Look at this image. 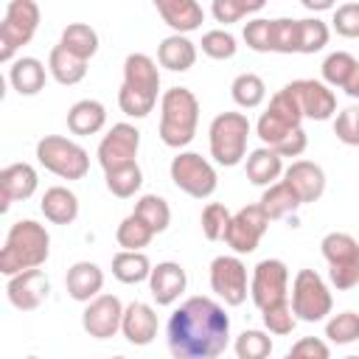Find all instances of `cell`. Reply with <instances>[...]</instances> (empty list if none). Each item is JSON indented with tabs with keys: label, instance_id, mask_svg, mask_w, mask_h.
I'll list each match as a JSON object with an SVG mask.
<instances>
[{
	"label": "cell",
	"instance_id": "6da1fadb",
	"mask_svg": "<svg viewBox=\"0 0 359 359\" xmlns=\"http://www.w3.org/2000/svg\"><path fill=\"white\" fill-rule=\"evenodd\" d=\"M174 359H219L230 342V317L213 297H188L165 325Z\"/></svg>",
	"mask_w": 359,
	"mask_h": 359
},
{
	"label": "cell",
	"instance_id": "7a4b0ae2",
	"mask_svg": "<svg viewBox=\"0 0 359 359\" xmlns=\"http://www.w3.org/2000/svg\"><path fill=\"white\" fill-rule=\"evenodd\" d=\"M50 255V236L45 224L34 219H20L8 227L6 244L0 250V272L14 278L25 269H39Z\"/></svg>",
	"mask_w": 359,
	"mask_h": 359
},
{
	"label": "cell",
	"instance_id": "3957f363",
	"mask_svg": "<svg viewBox=\"0 0 359 359\" xmlns=\"http://www.w3.org/2000/svg\"><path fill=\"white\" fill-rule=\"evenodd\" d=\"M160 93L157 62L146 53H129L123 59V84L118 90V107L129 118H146Z\"/></svg>",
	"mask_w": 359,
	"mask_h": 359
},
{
	"label": "cell",
	"instance_id": "277c9868",
	"mask_svg": "<svg viewBox=\"0 0 359 359\" xmlns=\"http://www.w3.org/2000/svg\"><path fill=\"white\" fill-rule=\"evenodd\" d=\"M199 123V98L188 87H171L160 98V140L168 149H182L194 140Z\"/></svg>",
	"mask_w": 359,
	"mask_h": 359
},
{
	"label": "cell",
	"instance_id": "5b68a950",
	"mask_svg": "<svg viewBox=\"0 0 359 359\" xmlns=\"http://www.w3.org/2000/svg\"><path fill=\"white\" fill-rule=\"evenodd\" d=\"M247 137H250V121L244 112H219L208 129L210 157L227 168L238 165L247 157Z\"/></svg>",
	"mask_w": 359,
	"mask_h": 359
},
{
	"label": "cell",
	"instance_id": "8992f818",
	"mask_svg": "<svg viewBox=\"0 0 359 359\" xmlns=\"http://www.w3.org/2000/svg\"><path fill=\"white\" fill-rule=\"evenodd\" d=\"M36 160L45 171H50L62 180H84L90 171L87 149L62 135H45L36 143Z\"/></svg>",
	"mask_w": 359,
	"mask_h": 359
},
{
	"label": "cell",
	"instance_id": "52a82bcc",
	"mask_svg": "<svg viewBox=\"0 0 359 359\" xmlns=\"http://www.w3.org/2000/svg\"><path fill=\"white\" fill-rule=\"evenodd\" d=\"M320 252L328 261V278L331 283L345 292L359 283V241L351 233H328L320 241Z\"/></svg>",
	"mask_w": 359,
	"mask_h": 359
},
{
	"label": "cell",
	"instance_id": "ba28073f",
	"mask_svg": "<svg viewBox=\"0 0 359 359\" xmlns=\"http://www.w3.org/2000/svg\"><path fill=\"white\" fill-rule=\"evenodd\" d=\"M39 25V6L34 0H11L0 22V62L11 65L14 53L28 45Z\"/></svg>",
	"mask_w": 359,
	"mask_h": 359
},
{
	"label": "cell",
	"instance_id": "9c48e42d",
	"mask_svg": "<svg viewBox=\"0 0 359 359\" xmlns=\"http://www.w3.org/2000/svg\"><path fill=\"white\" fill-rule=\"evenodd\" d=\"M334 300L325 280L314 269H300L292 280V311L303 323H320L331 314Z\"/></svg>",
	"mask_w": 359,
	"mask_h": 359
},
{
	"label": "cell",
	"instance_id": "30bf717a",
	"mask_svg": "<svg viewBox=\"0 0 359 359\" xmlns=\"http://www.w3.org/2000/svg\"><path fill=\"white\" fill-rule=\"evenodd\" d=\"M168 171H171V182H174L182 194H188V196H194V199H208V196L219 188L216 168H213L202 154H196V151H180V154L171 160Z\"/></svg>",
	"mask_w": 359,
	"mask_h": 359
},
{
	"label": "cell",
	"instance_id": "8fae6325",
	"mask_svg": "<svg viewBox=\"0 0 359 359\" xmlns=\"http://www.w3.org/2000/svg\"><path fill=\"white\" fill-rule=\"evenodd\" d=\"M289 294V266L280 258H264L252 266L250 297L264 311L275 303H283Z\"/></svg>",
	"mask_w": 359,
	"mask_h": 359
},
{
	"label": "cell",
	"instance_id": "7c38bea8",
	"mask_svg": "<svg viewBox=\"0 0 359 359\" xmlns=\"http://www.w3.org/2000/svg\"><path fill=\"white\" fill-rule=\"evenodd\" d=\"M266 227H269V219L261 210V205L255 202V205H247V208L233 213V219L227 224V233H224V241L236 255H250V252L258 250Z\"/></svg>",
	"mask_w": 359,
	"mask_h": 359
},
{
	"label": "cell",
	"instance_id": "4fadbf2b",
	"mask_svg": "<svg viewBox=\"0 0 359 359\" xmlns=\"http://www.w3.org/2000/svg\"><path fill=\"white\" fill-rule=\"evenodd\" d=\"M210 289L224 306H241L247 300V266L238 255H216L210 261Z\"/></svg>",
	"mask_w": 359,
	"mask_h": 359
},
{
	"label": "cell",
	"instance_id": "5bb4252c",
	"mask_svg": "<svg viewBox=\"0 0 359 359\" xmlns=\"http://www.w3.org/2000/svg\"><path fill=\"white\" fill-rule=\"evenodd\" d=\"M137 149H140V132L132 123H112V129L101 137L98 143V163L107 171L137 163Z\"/></svg>",
	"mask_w": 359,
	"mask_h": 359
},
{
	"label": "cell",
	"instance_id": "9a60e30c",
	"mask_svg": "<svg viewBox=\"0 0 359 359\" xmlns=\"http://www.w3.org/2000/svg\"><path fill=\"white\" fill-rule=\"evenodd\" d=\"M123 303L115 294H98L95 300H90L81 311V328L93 337V339H109L121 331L123 323Z\"/></svg>",
	"mask_w": 359,
	"mask_h": 359
},
{
	"label": "cell",
	"instance_id": "2e32d148",
	"mask_svg": "<svg viewBox=\"0 0 359 359\" xmlns=\"http://www.w3.org/2000/svg\"><path fill=\"white\" fill-rule=\"evenodd\" d=\"M286 90L292 93V98L297 101L303 118L311 121H328L337 112V95L328 90V84L317 81V79H297L289 81Z\"/></svg>",
	"mask_w": 359,
	"mask_h": 359
},
{
	"label": "cell",
	"instance_id": "e0dca14e",
	"mask_svg": "<svg viewBox=\"0 0 359 359\" xmlns=\"http://www.w3.org/2000/svg\"><path fill=\"white\" fill-rule=\"evenodd\" d=\"M48 292H50V280L42 269H25V272L8 278V283H6V297L20 311L39 309L48 300Z\"/></svg>",
	"mask_w": 359,
	"mask_h": 359
},
{
	"label": "cell",
	"instance_id": "ac0fdd59",
	"mask_svg": "<svg viewBox=\"0 0 359 359\" xmlns=\"http://www.w3.org/2000/svg\"><path fill=\"white\" fill-rule=\"evenodd\" d=\"M39 185L36 168L31 163H11L0 171V210L6 213L14 202H22L28 196H34Z\"/></svg>",
	"mask_w": 359,
	"mask_h": 359
},
{
	"label": "cell",
	"instance_id": "d6986e66",
	"mask_svg": "<svg viewBox=\"0 0 359 359\" xmlns=\"http://www.w3.org/2000/svg\"><path fill=\"white\" fill-rule=\"evenodd\" d=\"M283 182L297 194V199L303 205L317 202L325 194V171H323V165H317L311 160H294L283 171Z\"/></svg>",
	"mask_w": 359,
	"mask_h": 359
},
{
	"label": "cell",
	"instance_id": "ffe728a7",
	"mask_svg": "<svg viewBox=\"0 0 359 359\" xmlns=\"http://www.w3.org/2000/svg\"><path fill=\"white\" fill-rule=\"evenodd\" d=\"M188 286V275L177 261H160L149 275V292L157 306H171Z\"/></svg>",
	"mask_w": 359,
	"mask_h": 359
},
{
	"label": "cell",
	"instance_id": "44dd1931",
	"mask_svg": "<svg viewBox=\"0 0 359 359\" xmlns=\"http://www.w3.org/2000/svg\"><path fill=\"white\" fill-rule=\"evenodd\" d=\"M121 334L126 337V342L143 348V345H151L154 337H157V314L149 303H129L123 309V323H121Z\"/></svg>",
	"mask_w": 359,
	"mask_h": 359
},
{
	"label": "cell",
	"instance_id": "7402d4cb",
	"mask_svg": "<svg viewBox=\"0 0 359 359\" xmlns=\"http://www.w3.org/2000/svg\"><path fill=\"white\" fill-rule=\"evenodd\" d=\"M154 8L163 17V22L182 36L196 31L205 20V8L196 0H154Z\"/></svg>",
	"mask_w": 359,
	"mask_h": 359
},
{
	"label": "cell",
	"instance_id": "603a6c76",
	"mask_svg": "<svg viewBox=\"0 0 359 359\" xmlns=\"http://www.w3.org/2000/svg\"><path fill=\"white\" fill-rule=\"evenodd\" d=\"M65 286H67V294L79 303H90L101 294L104 289V269L93 261H76L70 269H67V278H65Z\"/></svg>",
	"mask_w": 359,
	"mask_h": 359
},
{
	"label": "cell",
	"instance_id": "cb8c5ba5",
	"mask_svg": "<svg viewBox=\"0 0 359 359\" xmlns=\"http://www.w3.org/2000/svg\"><path fill=\"white\" fill-rule=\"evenodd\" d=\"M244 171H247V180L252 185H261V188H269L278 182V177L286 171L283 168V157L278 151H272L269 146H261V149H252L247 154V163H244Z\"/></svg>",
	"mask_w": 359,
	"mask_h": 359
},
{
	"label": "cell",
	"instance_id": "d4e9b609",
	"mask_svg": "<svg viewBox=\"0 0 359 359\" xmlns=\"http://www.w3.org/2000/svg\"><path fill=\"white\" fill-rule=\"evenodd\" d=\"M39 210L53 224H73L76 216H79V196L70 188H65V185H50L42 194Z\"/></svg>",
	"mask_w": 359,
	"mask_h": 359
},
{
	"label": "cell",
	"instance_id": "484cf974",
	"mask_svg": "<svg viewBox=\"0 0 359 359\" xmlns=\"http://www.w3.org/2000/svg\"><path fill=\"white\" fill-rule=\"evenodd\" d=\"M104 123H107V109L95 98H81V101H76L67 109V129L73 135H79V137H87V135L101 132Z\"/></svg>",
	"mask_w": 359,
	"mask_h": 359
},
{
	"label": "cell",
	"instance_id": "4316f807",
	"mask_svg": "<svg viewBox=\"0 0 359 359\" xmlns=\"http://www.w3.org/2000/svg\"><path fill=\"white\" fill-rule=\"evenodd\" d=\"M157 62L165 67V70H174V73H185L194 67L196 62V45L182 36V34H171L160 42L157 48Z\"/></svg>",
	"mask_w": 359,
	"mask_h": 359
},
{
	"label": "cell",
	"instance_id": "83f0119b",
	"mask_svg": "<svg viewBox=\"0 0 359 359\" xmlns=\"http://www.w3.org/2000/svg\"><path fill=\"white\" fill-rule=\"evenodd\" d=\"M8 81L20 95H36L45 87V65L36 56H20L8 67Z\"/></svg>",
	"mask_w": 359,
	"mask_h": 359
},
{
	"label": "cell",
	"instance_id": "f1b7e54d",
	"mask_svg": "<svg viewBox=\"0 0 359 359\" xmlns=\"http://www.w3.org/2000/svg\"><path fill=\"white\" fill-rule=\"evenodd\" d=\"M258 205H261V210L266 213V219L275 222V219H286V216H292L303 202L297 199V194H294L283 180H278L275 185L264 188Z\"/></svg>",
	"mask_w": 359,
	"mask_h": 359
},
{
	"label": "cell",
	"instance_id": "f546056e",
	"mask_svg": "<svg viewBox=\"0 0 359 359\" xmlns=\"http://www.w3.org/2000/svg\"><path fill=\"white\" fill-rule=\"evenodd\" d=\"M48 73H50L59 84L70 87V84H79V81L87 76V62L79 59V56H73V53L65 50L62 45H53V50H50V56H48Z\"/></svg>",
	"mask_w": 359,
	"mask_h": 359
},
{
	"label": "cell",
	"instance_id": "4dcf8cb0",
	"mask_svg": "<svg viewBox=\"0 0 359 359\" xmlns=\"http://www.w3.org/2000/svg\"><path fill=\"white\" fill-rule=\"evenodd\" d=\"M151 261H149V255L146 252H129V250H121V252H115L112 255V275H115V280H121V283H143V280H149V275H151Z\"/></svg>",
	"mask_w": 359,
	"mask_h": 359
},
{
	"label": "cell",
	"instance_id": "1f68e13d",
	"mask_svg": "<svg viewBox=\"0 0 359 359\" xmlns=\"http://www.w3.org/2000/svg\"><path fill=\"white\" fill-rule=\"evenodd\" d=\"M59 45H62L65 50H70L73 56L90 62V59L95 56V50H98V34H95V28L87 25V22H70V25L62 31Z\"/></svg>",
	"mask_w": 359,
	"mask_h": 359
},
{
	"label": "cell",
	"instance_id": "d6a6232c",
	"mask_svg": "<svg viewBox=\"0 0 359 359\" xmlns=\"http://www.w3.org/2000/svg\"><path fill=\"white\" fill-rule=\"evenodd\" d=\"M143 224H149L151 230H154V236L157 233H163V230H168V224H171V208H168V202L163 199V196H157V194H143L137 202H135V210H132Z\"/></svg>",
	"mask_w": 359,
	"mask_h": 359
},
{
	"label": "cell",
	"instance_id": "836d02e7",
	"mask_svg": "<svg viewBox=\"0 0 359 359\" xmlns=\"http://www.w3.org/2000/svg\"><path fill=\"white\" fill-rule=\"evenodd\" d=\"M230 95L241 109H255L266 98V84L258 73H238L230 84Z\"/></svg>",
	"mask_w": 359,
	"mask_h": 359
},
{
	"label": "cell",
	"instance_id": "e575fe53",
	"mask_svg": "<svg viewBox=\"0 0 359 359\" xmlns=\"http://www.w3.org/2000/svg\"><path fill=\"white\" fill-rule=\"evenodd\" d=\"M104 180H107V191H109L112 196L129 199V196H135V194L140 191V185H143V171H140L137 163H129V165H121V168L107 171Z\"/></svg>",
	"mask_w": 359,
	"mask_h": 359
},
{
	"label": "cell",
	"instance_id": "d590c367",
	"mask_svg": "<svg viewBox=\"0 0 359 359\" xmlns=\"http://www.w3.org/2000/svg\"><path fill=\"white\" fill-rule=\"evenodd\" d=\"M356 65H359V62H356L348 50H334V53H328L325 62H323V67H320V73H323V84L345 90V84L351 81Z\"/></svg>",
	"mask_w": 359,
	"mask_h": 359
},
{
	"label": "cell",
	"instance_id": "8d00e7d4",
	"mask_svg": "<svg viewBox=\"0 0 359 359\" xmlns=\"http://www.w3.org/2000/svg\"><path fill=\"white\" fill-rule=\"evenodd\" d=\"M115 238L121 244V250H129V252H143V247H149V241L154 238V230L149 224H143L135 213H129L118 230H115Z\"/></svg>",
	"mask_w": 359,
	"mask_h": 359
},
{
	"label": "cell",
	"instance_id": "74e56055",
	"mask_svg": "<svg viewBox=\"0 0 359 359\" xmlns=\"http://www.w3.org/2000/svg\"><path fill=\"white\" fill-rule=\"evenodd\" d=\"M233 351L238 359H269L272 353V339L266 331H258V328H244L236 342H233Z\"/></svg>",
	"mask_w": 359,
	"mask_h": 359
},
{
	"label": "cell",
	"instance_id": "f35d334b",
	"mask_svg": "<svg viewBox=\"0 0 359 359\" xmlns=\"http://www.w3.org/2000/svg\"><path fill=\"white\" fill-rule=\"evenodd\" d=\"M325 337L334 345H351L359 339V314L356 311H339L325 323Z\"/></svg>",
	"mask_w": 359,
	"mask_h": 359
},
{
	"label": "cell",
	"instance_id": "ab89813d",
	"mask_svg": "<svg viewBox=\"0 0 359 359\" xmlns=\"http://www.w3.org/2000/svg\"><path fill=\"white\" fill-rule=\"evenodd\" d=\"M202 53L216 59V62H224V59H233L238 45H236V36L224 28H213V31H205L202 34Z\"/></svg>",
	"mask_w": 359,
	"mask_h": 359
},
{
	"label": "cell",
	"instance_id": "60d3db41",
	"mask_svg": "<svg viewBox=\"0 0 359 359\" xmlns=\"http://www.w3.org/2000/svg\"><path fill=\"white\" fill-rule=\"evenodd\" d=\"M272 50L275 53H300V28H297V20H292V17L272 20Z\"/></svg>",
	"mask_w": 359,
	"mask_h": 359
},
{
	"label": "cell",
	"instance_id": "b9f144b4",
	"mask_svg": "<svg viewBox=\"0 0 359 359\" xmlns=\"http://www.w3.org/2000/svg\"><path fill=\"white\" fill-rule=\"evenodd\" d=\"M230 219H233V213H230L222 202H210V205H205L202 219H199V224H202V236H205L208 241H219V238H224Z\"/></svg>",
	"mask_w": 359,
	"mask_h": 359
},
{
	"label": "cell",
	"instance_id": "7bdbcfd3",
	"mask_svg": "<svg viewBox=\"0 0 359 359\" xmlns=\"http://www.w3.org/2000/svg\"><path fill=\"white\" fill-rule=\"evenodd\" d=\"M264 8V0H213L210 11L216 17V22H238L247 14H255Z\"/></svg>",
	"mask_w": 359,
	"mask_h": 359
},
{
	"label": "cell",
	"instance_id": "ee69618b",
	"mask_svg": "<svg viewBox=\"0 0 359 359\" xmlns=\"http://www.w3.org/2000/svg\"><path fill=\"white\" fill-rule=\"evenodd\" d=\"M300 28V53H317L328 45V25L320 17L297 20Z\"/></svg>",
	"mask_w": 359,
	"mask_h": 359
},
{
	"label": "cell",
	"instance_id": "f6af8a7d",
	"mask_svg": "<svg viewBox=\"0 0 359 359\" xmlns=\"http://www.w3.org/2000/svg\"><path fill=\"white\" fill-rule=\"evenodd\" d=\"M261 320H264V328H266L269 334H278V337L292 334V331H294V325H297V317H294V311H292V303H289V300H283V303H275V306L264 309V311H261Z\"/></svg>",
	"mask_w": 359,
	"mask_h": 359
},
{
	"label": "cell",
	"instance_id": "bcb514c9",
	"mask_svg": "<svg viewBox=\"0 0 359 359\" xmlns=\"http://www.w3.org/2000/svg\"><path fill=\"white\" fill-rule=\"evenodd\" d=\"M241 36H244V42H247V48L250 50H255V53H269L272 50V20H250L247 25H244V31H241Z\"/></svg>",
	"mask_w": 359,
	"mask_h": 359
},
{
	"label": "cell",
	"instance_id": "7dc6e473",
	"mask_svg": "<svg viewBox=\"0 0 359 359\" xmlns=\"http://www.w3.org/2000/svg\"><path fill=\"white\" fill-rule=\"evenodd\" d=\"M331 25L345 39H359V3H342L334 8Z\"/></svg>",
	"mask_w": 359,
	"mask_h": 359
},
{
	"label": "cell",
	"instance_id": "c3c4849f",
	"mask_svg": "<svg viewBox=\"0 0 359 359\" xmlns=\"http://www.w3.org/2000/svg\"><path fill=\"white\" fill-rule=\"evenodd\" d=\"M334 135L345 146H359V107H345L334 118Z\"/></svg>",
	"mask_w": 359,
	"mask_h": 359
},
{
	"label": "cell",
	"instance_id": "681fc988",
	"mask_svg": "<svg viewBox=\"0 0 359 359\" xmlns=\"http://www.w3.org/2000/svg\"><path fill=\"white\" fill-rule=\"evenodd\" d=\"M283 359H331V348L320 337H303L289 348Z\"/></svg>",
	"mask_w": 359,
	"mask_h": 359
},
{
	"label": "cell",
	"instance_id": "f907efd6",
	"mask_svg": "<svg viewBox=\"0 0 359 359\" xmlns=\"http://www.w3.org/2000/svg\"><path fill=\"white\" fill-rule=\"evenodd\" d=\"M306 146H309V135H306L303 126H300V129H294L283 143H278L272 151H278L280 157H300V154L306 151Z\"/></svg>",
	"mask_w": 359,
	"mask_h": 359
},
{
	"label": "cell",
	"instance_id": "816d5d0a",
	"mask_svg": "<svg viewBox=\"0 0 359 359\" xmlns=\"http://www.w3.org/2000/svg\"><path fill=\"white\" fill-rule=\"evenodd\" d=\"M303 6H306L309 11H328V8L334 11V8H337L331 0H303Z\"/></svg>",
	"mask_w": 359,
	"mask_h": 359
},
{
	"label": "cell",
	"instance_id": "f5cc1de1",
	"mask_svg": "<svg viewBox=\"0 0 359 359\" xmlns=\"http://www.w3.org/2000/svg\"><path fill=\"white\" fill-rule=\"evenodd\" d=\"M345 93H348L351 98H359V65H356V70H353V76H351V81L345 84Z\"/></svg>",
	"mask_w": 359,
	"mask_h": 359
},
{
	"label": "cell",
	"instance_id": "db71d44e",
	"mask_svg": "<svg viewBox=\"0 0 359 359\" xmlns=\"http://www.w3.org/2000/svg\"><path fill=\"white\" fill-rule=\"evenodd\" d=\"M342 359H359V356H342Z\"/></svg>",
	"mask_w": 359,
	"mask_h": 359
},
{
	"label": "cell",
	"instance_id": "11a10c76",
	"mask_svg": "<svg viewBox=\"0 0 359 359\" xmlns=\"http://www.w3.org/2000/svg\"><path fill=\"white\" fill-rule=\"evenodd\" d=\"M112 359H126V356H112Z\"/></svg>",
	"mask_w": 359,
	"mask_h": 359
}]
</instances>
